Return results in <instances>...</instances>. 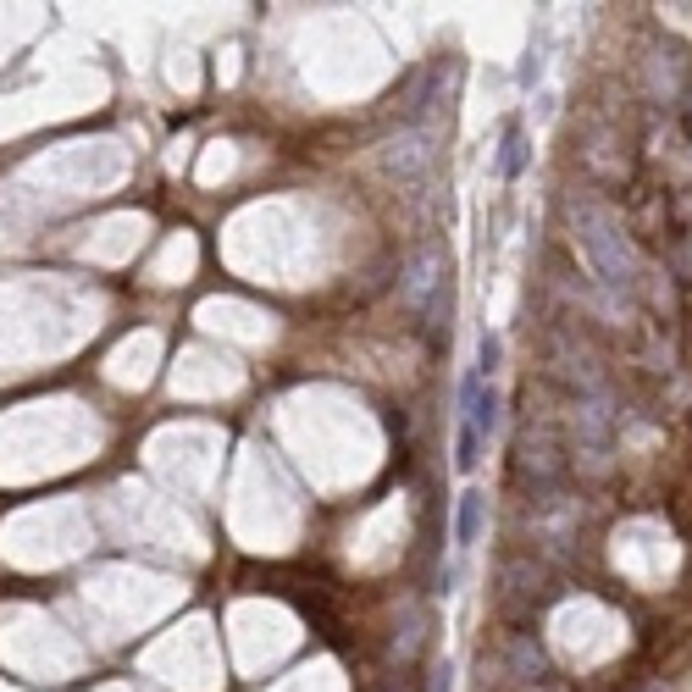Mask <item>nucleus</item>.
Here are the masks:
<instances>
[{
  "label": "nucleus",
  "mask_w": 692,
  "mask_h": 692,
  "mask_svg": "<svg viewBox=\"0 0 692 692\" xmlns=\"http://www.w3.org/2000/svg\"><path fill=\"white\" fill-rule=\"evenodd\" d=\"M499 355H504L499 333H482V344H477V377H493V371H499Z\"/></svg>",
  "instance_id": "5"
},
{
  "label": "nucleus",
  "mask_w": 692,
  "mask_h": 692,
  "mask_svg": "<svg viewBox=\"0 0 692 692\" xmlns=\"http://www.w3.org/2000/svg\"><path fill=\"white\" fill-rule=\"evenodd\" d=\"M482 515H488V493H460V515H454V543L460 549H471L477 543V532H482Z\"/></svg>",
  "instance_id": "2"
},
{
  "label": "nucleus",
  "mask_w": 692,
  "mask_h": 692,
  "mask_svg": "<svg viewBox=\"0 0 692 692\" xmlns=\"http://www.w3.org/2000/svg\"><path fill=\"white\" fill-rule=\"evenodd\" d=\"M521 172V128L504 133V178H515Z\"/></svg>",
  "instance_id": "6"
},
{
  "label": "nucleus",
  "mask_w": 692,
  "mask_h": 692,
  "mask_svg": "<svg viewBox=\"0 0 692 692\" xmlns=\"http://www.w3.org/2000/svg\"><path fill=\"white\" fill-rule=\"evenodd\" d=\"M477 460H482V438L466 427V421H460V438H454V466H460V471H477Z\"/></svg>",
  "instance_id": "4"
},
{
  "label": "nucleus",
  "mask_w": 692,
  "mask_h": 692,
  "mask_svg": "<svg viewBox=\"0 0 692 692\" xmlns=\"http://www.w3.org/2000/svg\"><path fill=\"white\" fill-rule=\"evenodd\" d=\"M432 692H449V665L438 670V681H432Z\"/></svg>",
  "instance_id": "7"
},
{
  "label": "nucleus",
  "mask_w": 692,
  "mask_h": 692,
  "mask_svg": "<svg viewBox=\"0 0 692 692\" xmlns=\"http://www.w3.org/2000/svg\"><path fill=\"white\" fill-rule=\"evenodd\" d=\"M438 272H443L438 255H421V261L410 266V277H405V305H410V311H421V305H427V294H432V283H438Z\"/></svg>",
  "instance_id": "3"
},
{
  "label": "nucleus",
  "mask_w": 692,
  "mask_h": 692,
  "mask_svg": "<svg viewBox=\"0 0 692 692\" xmlns=\"http://www.w3.org/2000/svg\"><path fill=\"white\" fill-rule=\"evenodd\" d=\"M460 410H466V427L477 432V438H493V432H499V394H493V382L477 377V371L460 382Z\"/></svg>",
  "instance_id": "1"
}]
</instances>
